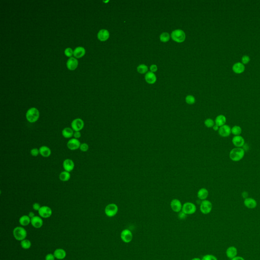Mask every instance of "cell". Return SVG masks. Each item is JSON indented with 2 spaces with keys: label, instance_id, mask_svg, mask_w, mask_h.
Segmentation results:
<instances>
[{
  "label": "cell",
  "instance_id": "cell-47",
  "mask_svg": "<svg viewBox=\"0 0 260 260\" xmlns=\"http://www.w3.org/2000/svg\"><path fill=\"white\" fill-rule=\"evenodd\" d=\"M232 260H245L241 257H236L235 258H233Z\"/></svg>",
  "mask_w": 260,
  "mask_h": 260
},
{
  "label": "cell",
  "instance_id": "cell-1",
  "mask_svg": "<svg viewBox=\"0 0 260 260\" xmlns=\"http://www.w3.org/2000/svg\"><path fill=\"white\" fill-rule=\"evenodd\" d=\"M245 155V151L241 147H235L233 148L229 153V157L233 162H237L241 161Z\"/></svg>",
  "mask_w": 260,
  "mask_h": 260
},
{
  "label": "cell",
  "instance_id": "cell-40",
  "mask_svg": "<svg viewBox=\"0 0 260 260\" xmlns=\"http://www.w3.org/2000/svg\"><path fill=\"white\" fill-rule=\"evenodd\" d=\"M65 55L67 57H71L73 55V54L74 53V52H73V51L72 50V49L71 48H67L65 50Z\"/></svg>",
  "mask_w": 260,
  "mask_h": 260
},
{
  "label": "cell",
  "instance_id": "cell-31",
  "mask_svg": "<svg viewBox=\"0 0 260 260\" xmlns=\"http://www.w3.org/2000/svg\"><path fill=\"white\" fill-rule=\"evenodd\" d=\"M242 133V129L239 126H234L231 128V134L234 136H239Z\"/></svg>",
  "mask_w": 260,
  "mask_h": 260
},
{
  "label": "cell",
  "instance_id": "cell-6",
  "mask_svg": "<svg viewBox=\"0 0 260 260\" xmlns=\"http://www.w3.org/2000/svg\"><path fill=\"white\" fill-rule=\"evenodd\" d=\"M212 209V204L209 200H205L201 202L200 210L201 212L204 214H210Z\"/></svg>",
  "mask_w": 260,
  "mask_h": 260
},
{
  "label": "cell",
  "instance_id": "cell-42",
  "mask_svg": "<svg viewBox=\"0 0 260 260\" xmlns=\"http://www.w3.org/2000/svg\"><path fill=\"white\" fill-rule=\"evenodd\" d=\"M41 207L40 204L38 203H35L33 204V208L35 211H39Z\"/></svg>",
  "mask_w": 260,
  "mask_h": 260
},
{
  "label": "cell",
  "instance_id": "cell-2",
  "mask_svg": "<svg viewBox=\"0 0 260 260\" xmlns=\"http://www.w3.org/2000/svg\"><path fill=\"white\" fill-rule=\"evenodd\" d=\"M39 111L36 108H31L26 113V119L31 123H34L38 121L39 118Z\"/></svg>",
  "mask_w": 260,
  "mask_h": 260
},
{
  "label": "cell",
  "instance_id": "cell-29",
  "mask_svg": "<svg viewBox=\"0 0 260 260\" xmlns=\"http://www.w3.org/2000/svg\"><path fill=\"white\" fill-rule=\"evenodd\" d=\"M85 49L82 47H78L74 51V56L77 58H80L85 55Z\"/></svg>",
  "mask_w": 260,
  "mask_h": 260
},
{
  "label": "cell",
  "instance_id": "cell-9",
  "mask_svg": "<svg viewBox=\"0 0 260 260\" xmlns=\"http://www.w3.org/2000/svg\"><path fill=\"white\" fill-rule=\"evenodd\" d=\"M38 214L41 218H47L50 217L53 214V211L48 206H43L38 211Z\"/></svg>",
  "mask_w": 260,
  "mask_h": 260
},
{
  "label": "cell",
  "instance_id": "cell-21",
  "mask_svg": "<svg viewBox=\"0 0 260 260\" xmlns=\"http://www.w3.org/2000/svg\"><path fill=\"white\" fill-rule=\"evenodd\" d=\"M53 255L55 258L58 260H63L66 257V252L63 249L57 248L55 250Z\"/></svg>",
  "mask_w": 260,
  "mask_h": 260
},
{
  "label": "cell",
  "instance_id": "cell-4",
  "mask_svg": "<svg viewBox=\"0 0 260 260\" xmlns=\"http://www.w3.org/2000/svg\"><path fill=\"white\" fill-rule=\"evenodd\" d=\"M171 38L175 42H183L186 39V34L182 30H175L172 33Z\"/></svg>",
  "mask_w": 260,
  "mask_h": 260
},
{
  "label": "cell",
  "instance_id": "cell-5",
  "mask_svg": "<svg viewBox=\"0 0 260 260\" xmlns=\"http://www.w3.org/2000/svg\"><path fill=\"white\" fill-rule=\"evenodd\" d=\"M119 210L117 205L114 203H111L106 206L105 209V213L108 217H113L116 215Z\"/></svg>",
  "mask_w": 260,
  "mask_h": 260
},
{
  "label": "cell",
  "instance_id": "cell-14",
  "mask_svg": "<svg viewBox=\"0 0 260 260\" xmlns=\"http://www.w3.org/2000/svg\"><path fill=\"white\" fill-rule=\"evenodd\" d=\"M63 167L64 171L70 172L74 169L75 164L73 161L71 159H67L63 161Z\"/></svg>",
  "mask_w": 260,
  "mask_h": 260
},
{
  "label": "cell",
  "instance_id": "cell-48",
  "mask_svg": "<svg viewBox=\"0 0 260 260\" xmlns=\"http://www.w3.org/2000/svg\"><path fill=\"white\" fill-rule=\"evenodd\" d=\"M212 128L214 129V131H218V130L220 129V127L215 124V125H214V127H212Z\"/></svg>",
  "mask_w": 260,
  "mask_h": 260
},
{
  "label": "cell",
  "instance_id": "cell-20",
  "mask_svg": "<svg viewBox=\"0 0 260 260\" xmlns=\"http://www.w3.org/2000/svg\"><path fill=\"white\" fill-rule=\"evenodd\" d=\"M78 63V61L74 57H70L67 63V66L69 70H74L77 67Z\"/></svg>",
  "mask_w": 260,
  "mask_h": 260
},
{
  "label": "cell",
  "instance_id": "cell-46",
  "mask_svg": "<svg viewBox=\"0 0 260 260\" xmlns=\"http://www.w3.org/2000/svg\"><path fill=\"white\" fill-rule=\"evenodd\" d=\"M150 70L152 72H156L158 70V68L156 65H152L150 66Z\"/></svg>",
  "mask_w": 260,
  "mask_h": 260
},
{
  "label": "cell",
  "instance_id": "cell-10",
  "mask_svg": "<svg viewBox=\"0 0 260 260\" xmlns=\"http://www.w3.org/2000/svg\"><path fill=\"white\" fill-rule=\"evenodd\" d=\"M81 145V143L79 140L74 138L69 140L67 143V147L71 150H76L79 149Z\"/></svg>",
  "mask_w": 260,
  "mask_h": 260
},
{
  "label": "cell",
  "instance_id": "cell-15",
  "mask_svg": "<svg viewBox=\"0 0 260 260\" xmlns=\"http://www.w3.org/2000/svg\"><path fill=\"white\" fill-rule=\"evenodd\" d=\"M170 206L172 210L175 212H179L182 210V205L181 202L178 199L172 200L170 203Z\"/></svg>",
  "mask_w": 260,
  "mask_h": 260
},
{
  "label": "cell",
  "instance_id": "cell-49",
  "mask_svg": "<svg viewBox=\"0 0 260 260\" xmlns=\"http://www.w3.org/2000/svg\"><path fill=\"white\" fill-rule=\"evenodd\" d=\"M29 216L31 218H34V216H35V214H34V212H29Z\"/></svg>",
  "mask_w": 260,
  "mask_h": 260
},
{
  "label": "cell",
  "instance_id": "cell-45",
  "mask_svg": "<svg viewBox=\"0 0 260 260\" xmlns=\"http://www.w3.org/2000/svg\"><path fill=\"white\" fill-rule=\"evenodd\" d=\"M178 217H179L180 219H181V220H184V219L186 218V214H184V212H179V214H178Z\"/></svg>",
  "mask_w": 260,
  "mask_h": 260
},
{
  "label": "cell",
  "instance_id": "cell-35",
  "mask_svg": "<svg viewBox=\"0 0 260 260\" xmlns=\"http://www.w3.org/2000/svg\"><path fill=\"white\" fill-rule=\"evenodd\" d=\"M204 124L207 128H212L214 127V125H215V121L212 119H207L204 121Z\"/></svg>",
  "mask_w": 260,
  "mask_h": 260
},
{
  "label": "cell",
  "instance_id": "cell-32",
  "mask_svg": "<svg viewBox=\"0 0 260 260\" xmlns=\"http://www.w3.org/2000/svg\"><path fill=\"white\" fill-rule=\"evenodd\" d=\"M20 245H21V248H23V249L28 250L31 247L32 244L29 240L25 239L21 241Z\"/></svg>",
  "mask_w": 260,
  "mask_h": 260
},
{
  "label": "cell",
  "instance_id": "cell-25",
  "mask_svg": "<svg viewBox=\"0 0 260 260\" xmlns=\"http://www.w3.org/2000/svg\"><path fill=\"white\" fill-rule=\"evenodd\" d=\"M215 124L220 127L226 125L227 122V119L226 116L224 115H219L215 119Z\"/></svg>",
  "mask_w": 260,
  "mask_h": 260
},
{
  "label": "cell",
  "instance_id": "cell-41",
  "mask_svg": "<svg viewBox=\"0 0 260 260\" xmlns=\"http://www.w3.org/2000/svg\"><path fill=\"white\" fill-rule=\"evenodd\" d=\"M55 257L54 256L53 254H48L45 256V260H55Z\"/></svg>",
  "mask_w": 260,
  "mask_h": 260
},
{
  "label": "cell",
  "instance_id": "cell-3",
  "mask_svg": "<svg viewBox=\"0 0 260 260\" xmlns=\"http://www.w3.org/2000/svg\"><path fill=\"white\" fill-rule=\"evenodd\" d=\"M13 234L16 240L21 241L25 239V238L27 236V232L23 227H17L14 229Z\"/></svg>",
  "mask_w": 260,
  "mask_h": 260
},
{
  "label": "cell",
  "instance_id": "cell-28",
  "mask_svg": "<svg viewBox=\"0 0 260 260\" xmlns=\"http://www.w3.org/2000/svg\"><path fill=\"white\" fill-rule=\"evenodd\" d=\"M31 222V218L29 216L24 215L21 216L19 220V222L20 224L23 226H27L30 224Z\"/></svg>",
  "mask_w": 260,
  "mask_h": 260
},
{
  "label": "cell",
  "instance_id": "cell-50",
  "mask_svg": "<svg viewBox=\"0 0 260 260\" xmlns=\"http://www.w3.org/2000/svg\"><path fill=\"white\" fill-rule=\"evenodd\" d=\"M201 260V259H200V258H194V259H192V260Z\"/></svg>",
  "mask_w": 260,
  "mask_h": 260
},
{
  "label": "cell",
  "instance_id": "cell-36",
  "mask_svg": "<svg viewBox=\"0 0 260 260\" xmlns=\"http://www.w3.org/2000/svg\"><path fill=\"white\" fill-rule=\"evenodd\" d=\"M186 101L188 104H193L195 103V99L194 97L192 96H188L186 98Z\"/></svg>",
  "mask_w": 260,
  "mask_h": 260
},
{
  "label": "cell",
  "instance_id": "cell-26",
  "mask_svg": "<svg viewBox=\"0 0 260 260\" xmlns=\"http://www.w3.org/2000/svg\"><path fill=\"white\" fill-rule=\"evenodd\" d=\"M237 248L234 246H230L228 248V249L227 250V256L230 259H232L233 258H235L237 256Z\"/></svg>",
  "mask_w": 260,
  "mask_h": 260
},
{
  "label": "cell",
  "instance_id": "cell-18",
  "mask_svg": "<svg viewBox=\"0 0 260 260\" xmlns=\"http://www.w3.org/2000/svg\"><path fill=\"white\" fill-rule=\"evenodd\" d=\"M40 154L42 157L44 158H48L50 156L51 154V150L49 147L45 145L41 146L39 148Z\"/></svg>",
  "mask_w": 260,
  "mask_h": 260
},
{
  "label": "cell",
  "instance_id": "cell-38",
  "mask_svg": "<svg viewBox=\"0 0 260 260\" xmlns=\"http://www.w3.org/2000/svg\"><path fill=\"white\" fill-rule=\"evenodd\" d=\"M202 260H218V259L214 255H206L203 257Z\"/></svg>",
  "mask_w": 260,
  "mask_h": 260
},
{
  "label": "cell",
  "instance_id": "cell-12",
  "mask_svg": "<svg viewBox=\"0 0 260 260\" xmlns=\"http://www.w3.org/2000/svg\"><path fill=\"white\" fill-rule=\"evenodd\" d=\"M218 132L220 136L224 138L228 137L231 134V128L228 125H224L220 127Z\"/></svg>",
  "mask_w": 260,
  "mask_h": 260
},
{
  "label": "cell",
  "instance_id": "cell-22",
  "mask_svg": "<svg viewBox=\"0 0 260 260\" xmlns=\"http://www.w3.org/2000/svg\"><path fill=\"white\" fill-rule=\"evenodd\" d=\"M209 192L206 188H202L200 189L197 192V197L201 200H205L208 196Z\"/></svg>",
  "mask_w": 260,
  "mask_h": 260
},
{
  "label": "cell",
  "instance_id": "cell-11",
  "mask_svg": "<svg viewBox=\"0 0 260 260\" xmlns=\"http://www.w3.org/2000/svg\"><path fill=\"white\" fill-rule=\"evenodd\" d=\"M121 239L125 243H129L132 240L133 234L131 231L125 229L121 232Z\"/></svg>",
  "mask_w": 260,
  "mask_h": 260
},
{
  "label": "cell",
  "instance_id": "cell-33",
  "mask_svg": "<svg viewBox=\"0 0 260 260\" xmlns=\"http://www.w3.org/2000/svg\"><path fill=\"white\" fill-rule=\"evenodd\" d=\"M138 72L141 74H144L148 71V67L144 64L140 65L137 67Z\"/></svg>",
  "mask_w": 260,
  "mask_h": 260
},
{
  "label": "cell",
  "instance_id": "cell-16",
  "mask_svg": "<svg viewBox=\"0 0 260 260\" xmlns=\"http://www.w3.org/2000/svg\"><path fill=\"white\" fill-rule=\"evenodd\" d=\"M31 224L35 228H41L43 225V221L40 216H35L31 218Z\"/></svg>",
  "mask_w": 260,
  "mask_h": 260
},
{
  "label": "cell",
  "instance_id": "cell-24",
  "mask_svg": "<svg viewBox=\"0 0 260 260\" xmlns=\"http://www.w3.org/2000/svg\"><path fill=\"white\" fill-rule=\"evenodd\" d=\"M145 79L146 82L149 84H154L157 81L156 75L152 72H147L145 76Z\"/></svg>",
  "mask_w": 260,
  "mask_h": 260
},
{
  "label": "cell",
  "instance_id": "cell-37",
  "mask_svg": "<svg viewBox=\"0 0 260 260\" xmlns=\"http://www.w3.org/2000/svg\"><path fill=\"white\" fill-rule=\"evenodd\" d=\"M79 149L83 152H87V151L89 149V145L86 143H81Z\"/></svg>",
  "mask_w": 260,
  "mask_h": 260
},
{
  "label": "cell",
  "instance_id": "cell-13",
  "mask_svg": "<svg viewBox=\"0 0 260 260\" xmlns=\"http://www.w3.org/2000/svg\"><path fill=\"white\" fill-rule=\"evenodd\" d=\"M233 144L235 147H241L245 144V140L241 135L234 136L232 140Z\"/></svg>",
  "mask_w": 260,
  "mask_h": 260
},
{
  "label": "cell",
  "instance_id": "cell-43",
  "mask_svg": "<svg viewBox=\"0 0 260 260\" xmlns=\"http://www.w3.org/2000/svg\"><path fill=\"white\" fill-rule=\"evenodd\" d=\"M250 58L248 55H244L242 58V61L243 63H247L250 61Z\"/></svg>",
  "mask_w": 260,
  "mask_h": 260
},
{
  "label": "cell",
  "instance_id": "cell-23",
  "mask_svg": "<svg viewBox=\"0 0 260 260\" xmlns=\"http://www.w3.org/2000/svg\"><path fill=\"white\" fill-rule=\"evenodd\" d=\"M109 37V33L107 30H101L100 31L98 34V38L101 41L107 40Z\"/></svg>",
  "mask_w": 260,
  "mask_h": 260
},
{
  "label": "cell",
  "instance_id": "cell-7",
  "mask_svg": "<svg viewBox=\"0 0 260 260\" xmlns=\"http://www.w3.org/2000/svg\"><path fill=\"white\" fill-rule=\"evenodd\" d=\"M197 208L196 205L191 202H186L182 205V212L187 214H192L196 212Z\"/></svg>",
  "mask_w": 260,
  "mask_h": 260
},
{
  "label": "cell",
  "instance_id": "cell-8",
  "mask_svg": "<svg viewBox=\"0 0 260 260\" xmlns=\"http://www.w3.org/2000/svg\"><path fill=\"white\" fill-rule=\"evenodd\" d=\"M85 127V123L82 119H76L71 123V128L74 132L81 131Z\"/></svg>",
  "mask_w": 260,
  "mask_h": 260
},
{
  "label": "cell",
  "instance_id": "cell-39",
  "mask_svg": "<svg viewBox=\"0 0 260 260\" xmlns=\"http://www.w3.org/2000/svg\"><path fill=\"white\" fill-rule=\"evenodd\" d=\"M30 154L33 157H37L39 154H40L39 149L38 148H34L32 149L30 151Z\"/></svg>",
  "mask_w": 260,
  "mask_h": 260
},
{
  "label": "cell",
  "instance_id": "cell-44",
  "mask_svg": "<svg viewBox=\"0 0 260 260\" xmlns=\"http://www.w3.org/2000/svg\"><path fill=\"white\" fill-rule=\"evenodd\" d=\"M81 131L74 132V135H73L74 138L78 139L79 138L81 137Z\"/></svg>",
  "mask_w": 260,
  "mask_h": 260
},
{
  "label": "cell",
  "instance_id": "cell-34",
  "mask_svg": "<svg viewBox=\"0 0 260 260\" xmlns=\"http://www.w3.org/2000/svg\"><path fill=\"white\" fill-rule=\"evenodd\" d=\"M170 35L168 33H163L160 35V40L163 42H167L169 40Z\"/></svg>",
  "mask_w": 260,
  "mask_h": 260
},
{
  "label": "cell",
  "instance_id": "cell-17",
  "mask_svg": "<svg viewBox=\"0 0 260 260\" xmlns=\"http://www.w3.org/2000/svg\"><path fill=\"white\" fill-rule=\"evenodd\" d=\"M244 204L249 209H254L257 206V202L252 198H246L244 201Z\"/></svg>",
  "mask_w": 260,
  "mask_h": 260
},
{
  "label": "cell",
  "instance_id": "cell-27",
  "mask_svg": "<svg viewBox=\"0 0 260 260\" xmlns=\"http://www.w3.org/2000/svg\"><path fill=\"white\" fill-rule=\"evenodd\" d=\"M232 69L233 71L235 73L237 74H240L244 71L245 67L243 63H237L233 65Z\"/></svg>",
  "mask_w": 260,
  "mask_h": 260
},
{
  "label": "cell",
  "instance_id": "cell-30",
  "mask_svg": "<svg viewBox=\"0 0 260 260\" xmlns=\"http://www.w3.org/2000/svg\"><path fill=\"white\" fill-rule=\"evenodd\" d=\"M71 178V174L70 172L63 171L59 174V178L61 181L63 182H68Z\"/></svg>",
  "mask_w": 260,
  "mask_h": 260
},
{
  "label": "cell",
  "instance_id": "cell-19",
  "mask_svg": "<svg viewBox=\"0 0 260 260\" xmlns=\"http://www.w3.org/2000/svg\"><path fill=\"white\" fill-rule=\"evenodd\" d=\"M74 131L71 128L66 127L61 131V134L63 137L66 139H69L72 137L74 135Z\"/></svg>",
  "mask_w": 260,
  "mask_h": 260
}]
</instances>
